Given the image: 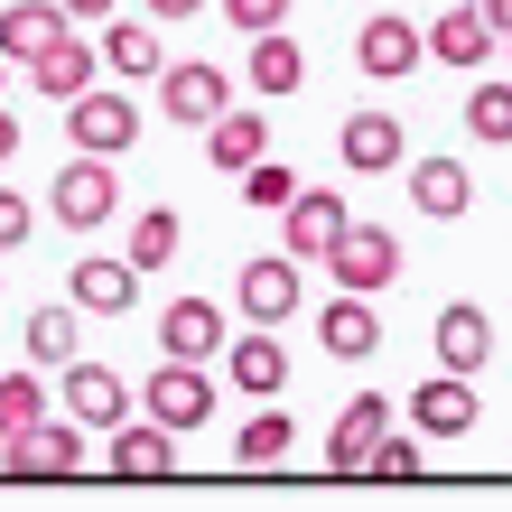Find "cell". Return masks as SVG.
I'll list each match as a JSON object with an SVG mask.
<instances>
[{
    "mask_svg": "<svg viewBox=\"0 0 512 512\" xmlns=\"http://www.w3.org/2000/svg\"><path fill=\"white\" fill-rule=\"evenodd\" d=\"M47 215L66 224V233H94L122 215V177H112V159H94V149H75L66 168H56V187H47Z\"/></svg>",
    "mask_w": 512,
    "mask_h": 512,
    "instance_id": "6da1fadb",
    "label": "cell"
},
{
    "mask_svg": "<svg viewBox=\"0 0 512 512\" xmlns=\"http://www.w3.org/2000/svg\"><path fill=\"white\" fill-rule=\"evenodd\" d=\"M140 410L159 419V429H177V438H187V429H205V419H215V373H205V364H187V354H168V364L140 382Z\"/></svg>",
    "mask_w": 512,
    "mask_h": 512,
    "instance_id": "7a4b0ae2",
    "label": "cell"
},
{
    "mask_svg": "<svg viewBox=\"0 0 512 512\" xmlns=\"http://www.w3.org/2000/svg\"><path fill=\"white\" fill-rule=\"evenodd\" d=\"M94 429L66 410V419H38L28 438H0V475H84L94 466V447H84Z\"/></svg>",
    "mask_w": 512,
    "mask_h": 512,
    "instance_id": "3957f363",
    "label": "cell"
},
{
    "mask_svg": "<svg viewBox=\"0 0 512 512\" xmlns=\"http://www.w3.org/2000/svg\"><path fill=\"white\" fill-rule=\"evenodd\" d=\"M66 140L94 149V159H122V149L140 140V103L122 94V84H84V94L66 103Z\"/></svg>",
    "mask_w": 512,
    "mask_h": 512,
    "instance_id": "277c9868",
    "label": "cell"
},
{
    "mask_svg": "<svg viewBox=\"0 0 512 512\" xmlns=\"http://www.w3.org/2000/svg\"><path fill=\"white\" fill-rule=\"evenodd\" d=\"M326 280H336V289H364V298L391 289V280H401V233L354 215V224H345V243L326 252Z\"/></svg>",
    "mask_w": 512,
    "mask_h": 512,
    "instance_id": "5b68a950",
    "label": "cell"
},
{
    "mask_svg": "<svg viewBox=\"0 0 512 512\" xmlns=\"http://www.w3.org/2000/svg\"><path fill=\"white\" fill-rule=\"evenodd\" d=\"M475 410H485L475 373H447V364L410 391V429H419V438H475Z\"/></svg>",
    "mask_w": 512,
    "mask_h": 512,
    "instance_id": "8992f818",
    "label": "cell"
},
{
    "mask_svg": "<svg viewBox=\"0 0 512 512\" xmlns=\"http://www.w3.org/2000/svg\"><path fill=\"white\" fill-rule=\"evenodd\" d=\"M345 224H354V205L326 196V187H298V196L280 205V243H289L298 261H326V252L345 243Z\"/></svg>",
    "mask_w": 512,
    "mask_h": 512,
    "instance_id": "52a82bcc",
    "label": "cell"
},
{
    "mask_svg": "<svg viewBox=\"0 0 512 512\" xmlns=\"http://www.w3.org/2000/svg\"><path fill=\"white\" fill-rule=\"evenodd\" d=\"M429 56H438V66H494V56H503V28L485 19V10H475V0H447V10L429 19Z\"/></svg>",
    "mask_w": 512,
    "mask_h": 512,
    "instance_id": "ba28073f",
    "label": "cell"
},
{
    "mask_svg": "<svg viewBox=\"0 0 512 512\" xmlns=\"http://www.w3.org/2000/svg\"><path fill=\"white\" fill-rule=\"evenodd\" d=\"M419 56H429V28H410V19H364L354 28V66H364L373 84L419 75Z\"/></svg>",
    "mask_w": 512,
    "mask_h": 512,
    "instance_id": "9c48e42d",
    "label": "cell"
},
{
    "mask_svg": "<svg viewBox=\"0 0 512 512\" xmlns=\"http://www.w3.org/2000/svg\"><path fill=\"white\" fill-rule=\"evenodd\" d=\"M382 438H391V401L382 391H354L345 419H336V438H326V475H364Z\"/></svg>",
    "mask_w": 512,
    "mask_h": 512,
    "instance_id": "30bf717a",
    "label": "cell"
},
{
    "mask_svg": "<svg viewBox=\"0 0 512 512\" xmlns=\"http://www.w3.org/2000/svg\"><path fill=\"white\" fill-rule=\"evenodd\" d=\"M103 466L131 475V485H159V475H177V429H159V419H122V429L103 438Z\"/></svg>",
    "mask_w": 512,
    "mask_h": 512,
    "instance_id": "8fae6325",
    "label": "cell"
},
{
    "mask_svg": "<svg viewBox=\"0 0 512 512\" xmlns=\"http://www.w3.org/2000/svg\"><path fill=\"white\" fill-rule=\"evenodd\" d=\"M224 382L243 391V401H280V382H289V354H280V336L270 326H252V336H224Z\"/></svg>",
    "mask_w": 512,
    "mask_h": 512,
    "instance_id": "7c38bea8",
    "label": "cell"
},
{
    "mask_svg": "<svg viewBox=\"0 0 512 512\" xmlns=\"http://www.w3.org/2000/svg\"><path fill=\"white\" fill-rule=\"evenodd\" d=\"M233 298H243V317H252V326L298 317V252H261V261H243Z\"/></svg>",
    "mask_w": 512,
    "mask_h": 512,
    "instance_id": "4fadbf2b",
    "label": "cell"
},
{
    "mask_svg": "<svg viewBox=\"0 0 512 512\" xmlns=\"http://www.w3.org/2000/svg\"><path fill=\"white\" fill-rule=\"evenodd\" d=\"M19 75H28V84H38V94H47V103H75V94H84V84H94V75H103V47H94V38H84V28H66V38H56L47 56H28V66H19Z\"/></svg>",
    "mask_w": 512,
    "mask_h": 512,
    "instance_id": "5bb4252c",
    "label": "cell"
},
{
    "mask_svg": "<svg viewBox=\"0 0 512 512\" xmlns=\"http://www.w3.org/2000/svg\"><path fill=\"white\" fill-rule=\"evenodd\" d=\"M233 103V84H224V66H196V56H187V66H159V112H168V122H215V112Z\"/></svg>",
    "mask_w": 512,
    "mask_h": 512,
    "instance_id": "9a60e30c",
    "label": "cell"
},
{
    "mask_svg": "<svg viewBox=\"0 0 512 512\" xmlns=\"http://www.w3.org/2000/svg\"><path fill=\"white\" fill-rule=\"evenodd\" d=\"M66 410H75L94 438H112V429L131 419V382L112 373V364H66Z\"/></svg>",
    "mask_w": 512,
    "mask_h": 512,
    "instance_id": "2e32d148",
    "label": "cell"
},
{
    "mask_svg": "<svg viewBox=\"0 0 512 512\" xmlns=\"http://www.w3.org/2000/svg\"><path fill=\"white\" fill-rule=\"evenodd\" d=\"M317 345L336 354V364H364V354L382 345V317H373V298H364V289H336V298L317 308Z\"/></svg>",
    "mask_w": 512,
    "mask_h": 512,
    "instance_id": "e0dca14e",
    "label": "cell"
},
{
    "mask_svg": "<svg viewBox=\"0 0 512 512\" xmlns=\"http://www.w3.org/2000/svg\"><path fill=\"white\" fill-rule=\"evenodd\" d=\"M159 354L215 364V354H224V308H215V298H168V317H159Z\"/></svg>",
    "mask_w": 512,
    "mask_h": 512,
    "instance_id": "ac0fdd59",
    "label": "cell"
},
{
    "mask_svg": "<svg viewBox=\"0 0 512 512\" xmlns=\"http://www.w3.org/2000/svg\"><path fill=\"white\" fill-rule=\"evenodd\" d=\"M429 345H438V364H447V373H475V364H494V317L475 308V298H457V308H438Z\"/></svg>",
    "mask_w": 512,
    "mask_h": 512,
    "instance_id": "d6986e66",
    "label": "cell"
},
{
    "mask_svg": "<svg viewBox=\"0 0 512 512\" xmlns=\"http://www.w3.org/2000/svg\"><path fill=\"white\" fill-rule=\"evenodd\" d=\"M66 28H75L66 0H10V10H0V56H10V66H28V56H47Z\"/></svg>",
    "mask_w": 512,
    "mask_h": 512,
    "instance_id": "ffe728a7",
    "label": "cell"
},
{
    "mask_svg": "<svg viewBox=\"0 0 512 512\" xmlns=\"http://www.w3.org/2000/svg\"><path fill=\"white\" fill-rule=\"evenodd\" d=\"M336 159L354 177H382V168H401V122L391 112H345V131H336Z\"/></svg>",
    "mask_w": 512,
    "mask_h": 512,
    "instance_id": "44dd1931",
    "label": "cell"
},
{
    "mask_svg": "<svg viewBox=\"0 0 512 512\" xmlns=\"http://www.w3.org/2000/svg\"><path fill=\"white\" fill-rule=\"evenodd\" d=\"M410 205L438 215V224H457V215H475V177L457 159H410Z\"/></svg>",
    "mask_w": 512,
    "mask_h": 512,
    "instance_id": "7402d4cb",
    "label": "cell"
},
{
    "mask_svg": "<svg viewBox=\"0 0 512 512\" xmlns=\"http://www.w3.org/2000/svg\"><path fill=\"white\" fill-rule=\"evenodd\" d=\"M66 289H75V308H84V317H122L131 298H140V261H131V252H122V261H75V280H66Z\"/></svg>",
    "mask_w": 512,
    "mask_h": 512,
    "instance_id": "603a6c76",
    "label": "cell"
},
{
    "mask_svg": "<svg viewBox=\"0 0 512 512\" xmlns=\"http://www.w3.org/2000/svg\"><path fill=\"white\" fill-rule=\"evenodd\" d=\"M261 149H270V122H261V112H243V103H224L215 122H205V159H215L224 177H243Z\"/></svg>",
    "mask_w": 512,
    "mask_h": 512,
    "instance_id": "cb8c5ba5",
    "label": "cell"
},
{
    "mask_svg": "<svg viewBox=\"0 0 512 512\" xmlns=\"http://www.w3.org/2000/svg\"><path fill=\"white\" fill-rule=\"evenodd\" d=\"M298 84H308V56H298V38H289V28H261V38H252V94L280 103V94H298Z\"/></svg>",
    "mask_w": 512,
    "mask_h": 512,
    "instance_id": "d4e9b609",
    "label": "cell"
},
{
    "mask_svg": "<svg viewBox=\"0 0 512 512\" xmlns=\"http://www.w3.org/2000/svg\"><path fill=\"white\" fill-rule=\"evenodd\" d=\"M168 56H159V28L149 19H112L103 28V75H122V84H140V75H159Z\"/></svg>",
    "mask_w": 512,
    "mask_h": 512,
    "instance_id": "484cf974",
    "label": "cell"
},
{
    "mask_svg": "<svg viewBox=\"0 0 512 512\" xmlns=\"http://www.w3.org/2000/svg\"><path fill=\"white\" fill-rule=\"evenodd\" d=\"M466 140H485V149H503V140H512V75L466 84Z\"/></svg>",
    "mask_w": 512,
    "mask_h": 512,
    "instance_id": "4316f807",
    "label": "cell"
},
{
    "mask_svg": "<svg viewBox=\"0 0 512 512\" xmlns=\"http://www.w3.org/2000/svg\"><path fill=\"white\" fill-rule=\"evenodd\" d=\"M289 438H298V429H289V410H252V419H243V438H233V466H243V475H252V466H280V457H289Z\"/></svg>",
    "mask_w": 512,
    "mask_h": 512,
    "instance_id": "83f0119b",
    "label": "cell"
},
{
    "mask_svg": "<svg viewBox=\"0 0 512 512\" xmlns=\"http://www.w3.org/2000/svg\"><path fill=\"white\" fill-rule=\"evenodd\" d=\"M38 419H47V391H38V373H28V364H10V373H0V438H28Z\"/></svg>",
    "mask_w": 512,
    "mask_h": 512,
    "instance_id": "f1b7e54d",
    "label": "cell"
},
{
    "mask_svg": "<svg viewBox=\"0 0 512 512\" xmlns=\"http://www.w3.org/2000/svg\"><path fill=\"white\" fill-rule=\"evenodd\" d=\"M131 261H140V270H168V261H177V205L131 215Z\"/></svg>",
    "mask_w": 512,
    "mask_h": 512,
    "instance_id": "f546056e",
    "label": "cell"
},
{
    "mask_svg": "<svg viewBox=\"0 0 512 512\" xmlns=\"http://www.w3.org/2000/svg\"><path fill=\"white\" fill-rule=\"evenodd\" d=\"M75 317L84 308H38V317H28V354H38V364H75V336H84Z\"/></svg>",
    "mask_w": 512,
    "mask_h": 512,
    "instance_id": "4dcf8cb0",
    "label": "cell"
},
{
    "mask_svg": "<svg viewBox=\"0 0 512 512\" xmlns=\"http://www.w3.org/2000/svg\"><path fill=\"white\" fill-rule=\"evenodd\" d=\"M243 196H252V205H261V215H280V205H289V196H298V177H289V168H280V159H270V149H261V159H252V168H243Z\"/></svg>",
    "mask_w": 512,
    "mask_h": 512,
    "instance_id": "1f68e13d",
    "label": "cell"
},
{
    "mask_svg": "<svg viewBox=\"0 0 512 512\" xmlns=\"http://www.w3.org/2000/svg\"><path fill=\"white\" fill-rule=\"evenodd\" d=\"M364 475H382V485H410V475H419V438H382Z\"/></svg>",
    "mask_w": 512,
    "mask_h": 512,
    "instance_id": "d6a6232c",
    "label": "cell"
},
{
    "mask_svg": "<svg viewBox=\"0 0 512 512\" xmlns=\"http://www.w3.org/2000/svg\"><path fill=\"white\" fill-rule=\"evenodd\" d=\"M224 19L243 38H261V28H289V0H224Z\"/></svg>",
    "mask_w": 512,
    "mask_h": 512,
    "instance_id": "836d02e7",
    "label": "cell"
},
{
    "mask_svg": "<svg viewBox=\"0 0 512 512\" xmlns=\"http://www.w3.org/2000/svg\"><path fill=\"white\" fill-rule=\"evenodd\" d=\"M19 243H28V196L0 187V252H19Z\"/></svg>",
    "mask_w": 512,
    "mask_h": 512,
    "instance_id": "e575fe53",
    "label": "cell"
},
{
    "mask_svg": "<svg viewBox=\"0 0 512 512\" xmlns=\"http://www.w3.org/2000/svg\"><path fill=\"white\" fill-rule=\"evenodd\" d=\"M112 10H122V0H66V19H75V28H103Z\"/></svg>",
    "mask_w": 512,
    "mask_h": 512,
    "instance_id": "d590c367",
    "label": "cell"
},
{
    "mask_svg": "<svg viewBox=\"0 0 512 512\" xmlns=\"http://www.w3.org/2000/svg\"><path fill=\"white\" fill-rule=\"evenodd\" d=\"M205 0H149V19H196Z\"/></svg>",
    "mask_w": 512,
    "mask_h": 512,
    "instance_id": "8d00e7d4",
    "label": "cell"
},
{
    "mask_svg": "<svg viewBox=\"0 0 512 512\" xmlns=\"http://www.w3.org/2000/svg\"><path fill=\"white\" fill-rule=\"evenodd\" d=\"M475 10H485V19L503 28V38H512V0H475Z\"/></svg>",
    "mask_w": 512,
    "mask_h": 512,
    "instance_id": "74e56055",
    "label": "cell"
},
{
    "mask_svg": "<svg viewBox=\"0 0 512 512\" xmlns=\"http://www.w3.org/2000/svg\"><path fill=\"white\" fill-rule=\"evenodd\" d=\"M10 149H19V122H10V112H0V159H10Z\"/></svg>",
    "mask_w": 512,
    "mask_h": 512,
    "instance_id": "f35d334b",
    "label": "cell"
},
{
    "mask_svg": "<svg viewBox=\"0 0 512 512\" xmlns=\"http://www.w3.org/2000/svg\"><path fill=\"white\" fill-rule=\"evenodd\" d=\"M0 84H10V56H0Z\"/></svg>",
    "mask_w": 512,
    "mask_h": 512,
    "instance_id": "ab89813d",
    "label": "cell"
},
{
    "mask_svg": "<svg viewBox=\"0 0 512 512\" xmlns=\"http://www.w3.org/2000/svg\"><path fill=\"white\" fill-rule=\"evenodd\" d=\"M503 66H512V38H503Z\"/></svg>",
    "mask_w": 512,
    "mask_h": 512,
    "instance_id": "60d3db41",
    "label": "cell"
}]
</instances>
